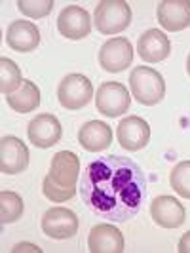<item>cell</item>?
<instances>
[{
    "label": "cell",
    "instance_id": "cell-1",
    "mask_svg": "<svg viewBox=\"0 0 190 253\" xmlns=\"http://www.w3.org/2000/svg\"><path fill=\"white\" fill-rule=\"evenodd\" d=\"M80 196L97 217L126 223L141 211L147 198V177L131 158L109 154L84 168Z\"/></svg>",
    "mask_w": 190,
    "mask_h": 253
},
{
    "label": "cell",
    "instance_id": "cell-2",
    "mask_svg": "<svg viewBox=\"0 0 190 253\" xmlns=\"http://www.w3.org/2000/svg\"><path fill=\"white\" fill-rule=\"evenodd\" d=\"M131 95L145 107H154L165 97V80L151 67H135L129 73Z\"/></svg>",
    "mask_w": 190,
    "mask_h": 253
},
{
    "label": "cell",
    "instance_id": "cell-3",
    "mask_svg": "<svg viewBox=\"0 0 190 253\" xmlns=\"http://www.w3.org/2000/svg\"><path fill=\"white\" fill-rule=\"evenodd\" d=\"M131 8L124 0H101L95 6L93 21L101 35H118L131 25Z\"/></svg>",
    "mask_w": 190,
    "mask_h": 253
},
{
    "label": "cell",
    "instance_id": "cell-4",
    "mask_svg": "<svg viewBox=\"0 0 190 253\" xmlns=\"http://www.w3.org/2000/svg\"><path fill=\"white\" fill-rule=\"evenodd\" d=\"M93 97V86L88 76L84 75H67L59 82L57 99L67 111H80L84 109Z\"/></svg>",
    "mask_w": 190,
    "mask_h": 253
},
{
    "label": "cell",
    "instance_id": "cell-5",
    "mask_svg": "<svg viewBox=\"0 0 190 253\" xmlns=\"http://www.w3.org/2000/svg\"><path fill=\"white\" fill-rule=\"evenodd\" d=\"M131 97L124 84L120 82H103L95 93V107L107 118H116L129 111Z\"/></svg>",
    "mask_w": 190,
    "mask_h": 253
},
{
    "label": "cell",
    "instance_id": "cell-6",
    "mask_svg": "<svg viewBox=\"0 0 190 253\" xmlns=\"http://www.w3.org/2000/svg\"><path fill=\"white\" fill-rule=\"evenodd\" d=\"M133 61V46L126 37L107 40L99 50V65L107 73H122Z\"/></svg>",
    "mask_w": 190,
    "mask_h": 253
},
{
    "label": "cell",
    "instance_id": "cell-7",
    "mask_svg": "<svg viewBox=\"0 0 190 253\" xmlns=\"http://www.w3.org/2000/svg\"><path fill=\"white\" fill-rule=\"evenodd\" d=\"M116 139L126 151H141L151 141V126L141 116H127L116 127Z\"/></svg>",
    "mask_w": 190,
    "mask_h": 253
},
{
    "label": "cell",
    "instance_id": "cell-8",
    "mask_svg": "<svg viewBox=\"0 0 190 253\" xmlns=\"http://www.w3.org/2000/svg\"><path fill=\"white\" fill-rule=\"evenodd\" d=\"M42 230L53 240H67L78 232V217L67 208H51L42 217Z\"/></svg>",
    "mask_w": 190,
    "mask_h": 253
},
{
    "label": "cell",
    "instance_id": "cell-9",
    "mask_svg": "<svg viewBox=\"0 0 190 253\" xmlns=\"http://www.w3.org/2000/svg\"><path fill=\"white\" fill-rule=\"evenodd\" d=\"M27 135L29 141L38 147V149H50L53 145H57L63 135V127L61 122L57 120V116L53 114H38L37 118H33L27 127Z\"/></svg>",
    "mask_w": 190,
    "mask_h": 253
},
{
    "label": "cell",
    "instance_id": "cell-10",
    "mask_svg": "<svg viewBox=\"0 0 190 253\" xmlns=\"http://www.w3.org/2000/svg\"><path fill=\"white\" fill-rule=\"evenodd\" d=\"M57 31L69 40H82L91 33V17L82 6H67L57 17Z\"/></svg>",
    "mask_w": 190,
    "mask_h": 253
},
{
    "label": "cell",
    "instance_id": "cell-11",
    "mask_svg": "<svg viewBox=\"0 0 190 253\" xmlns=\"http://www.w3.org/2000/svg\"><path fill=\"white\" fill-rule=\"evenodd\" d=\"M29 166V149L21 139L6 135L0 141V169L6 175H15L27 169Z\"/></svg>",
    "mask_w": 190,
    "mask_h": 253
},
{
    "label": "cell",
    "instance_id": "cell-12",
    "mask_svg": "<svg viewBox=\"0 0 190 253\" xmlns=\"http://www.w3.org/2000/svg\"><path fill=\"white\" fill-rule=\"evenodd\" d=\"M151 217L152 221L162 228H179L185 219H187V211L185 206L179 202L173 196H156L151 204Z\"/></svg>",
    "mask_w": 190,
    "mask_h": 253
},
{
    "label": "cell",
    "instance_id": "cell-13",
    "mask_svg": "<svg viewBox=\"0 0 190 253\" xmlns=\"http://www.w3.org/2000/svg\"><path fill=\"white\" fill-rule=\"evenodd\" d=\"M156 15L165 31H185L190 27V0H164L158 4Z\"/></svg>",
    "mask_w": 190,
    "mask_h": 253
},
{
    "label": "cell",
    "instance_id": "cell-14",
    "mask_svg": "<svg viewBox=\"0 0 190 253\" xmlns=\"http://www.w3.org/2000/svg\"><path fill=\"white\" fill-rule=\"evenodd\" d=\"M171 51V42L160 29L145 31L137 40V53L147 63H160Z\"/></svg>",
    "mask_w": 190,
    "mask_h": 253
},
{
    "label": "cell",
    "instance_id": "cell-15",
    "mask_svg": "<svg viewBox=\"0 0 190 253\" xmlns=\"http://www.w3.org/2000/svg\"><path fill=\"white\" fill-rule=\"evenodd\" d=\"M88 250L91 253H122L124 252V236L111 223L95 225L89 230Z\"/></svg>",
    "mask_w": 190,
    "mask_h": 253
},
{
    "label": "cell",
    "instance_id": "cell-16",
    "mask_svg": "<svg viewBox=\"0 0 190 253\" xmlns=\"http://www.w3.org/2000/svg\"><path fill=\"white\" fill-rule=\"evenodd\" d=\"M6 42L13 51H33L40 44V31L31 21H12L6 31Z\"/></svg>",
    "mask_w": 190,
    "mask_h": 253
},
{
    "label": "cell",
    "instance_id": "cell-17",
    "mask_svg": "<svg viewBox=\"0 0 190 253\" xmlns=\"http://www.w3.org/2000/svg\"><path fill=\"white\" fill-rule=\"evenodd\" d=\"M57 185L61 187H76V181L80 175V160L75 152L71 151H59L50 166V173H48Z\"/></svg>",
    "mask_w": 190,
    "mask_h": 253
},
{
    "label": "cell",
    "instance_id": "cell-18",
    "mask_svg": "<svg viewBox=\"0 0 190 253\" xmlns=\"http://www.w3.org/2000/svg\"><path fill=\"white\" fill-rule=\"evenodd\" d=\"M78 143L89 152H101L113 143V129L99 120H89L78 129Z\"/></svg>",
    "mask_w": 190,
    "mask_h": 253
},
{
    "label": "cell",
    "instance_id": "cell-19",
    "mask_svg": "<svg viewBox=\"0 0 190 253\" xmlns=\"http://www.w3.org/2000/svg\"><path fill=\"white\" fill-rule=\"evenodd\" d=\"M6 101L10 105V109H13L15 113H33L40 105V89L35 82L23 80L19 91H15L12 95H6Z\"/></svg>",
    "mask_w": 190,
    "mask_h": 253
},
{
    "label": "cell",
    "instance_id": "cell-20",
    "mask_svg": "<svg viewBox=\"0 0 190 253\" xmlns=\"http://www.w3.org/2000/svg\"><path fill=\"white\" fill-rule=\"evenodd\" d=\"M23 211H25V204L17 192H12V190L0 192V223L2 225L15 223L17 219H21Z\"/></svg>",
    "mask_w": 190,
    "mask_h": 253
},
{
    "label": "cell",
    "instance_id": "cell-21",
    "mask_svg": "<svg viewBox=\"0 0 190 253\" xmlns=\"http://www.w3.org/2000/svg\"><path fill=\"white\" fill-rule=\"evenodd\" d=\"M23 76L19 67L13 63L12 59L2 57L0 59V89L4 95H12L17 88H21Z\"/></svg>",
    "mask_w": 190,
    "mask_h": 253
},
{
    "label": "cell",
    "instance_id": "cell-22",
    "mask_svg": "<svg viewBox=\"0 0 190 253\" xmlns=\"http://www.w3.org/2000/svg\"><path fill=\"white\" fill-rule=\"evenodd\" d=\"M169 183L179 196L190 200V160H183L171 169Z\"/></svg>",
    "mask_w": 190,
    "mask_h": 253
},
{
    "label": "cell",
    "instance_id": "cell-23",
    "mask_svg": "<svg viewBox=\"0 0 190 253\" xmlns=\"http://www.w3.org/2000/svg\"><path fill=\"white\" fill-rule=\"evenodd\" d=\"M42 192H44V196L51 200V202H67V200H71L73 196L76 194V187H61V185H57L50 175H46L44 179V183H42Z\"/></svg>",
    "mask_w": 190,
    "mask_h": 253
},
{
    "label": "cell",
    "instance_id": "cell-24",
    "mask_svg": "<svg viewBox=\"0 0 190 253\" xmlns=\"http://www.w3.org/2000/svg\"><path fill=\"white\" fill-rule=\"evenodd\" d=\"M17 10L27 17H46L53 10V0H19Z\"/></svg>",
    "mask_w": 190,
    "mask_h": 253
},
{
    "label": "cell",
    "instance_id": "cell-25",
    "mask_svg": "<svg viewBox=\"0 0 190 253\" xmlns=\"http://www.w3.org/2000/svg\"><path fill=\"white\" fill-rule=\"evenodd\" d=\"M177 252L179 253H190V230H189V232H185V234L181 236L179 246H177Z\"/></svg>",
    "mask_w": 190,
    "mask_h": 253
},
{
    "label": "cell",
    "instance_id": "cell-26",
    "mask_svg": "<svg viewBox=\"0 0 190 253\" xmlns=\"http://www.w3.org/2000/svg\"><path fill=\"white\" fill-rule=\"evenodd\" d=\"M25 248H31L33 252H38V253H40V248H37V246H27V244H19V246H15L12 252H23Z\"/></svg>",
    "mask_w": 190,
    "mask_h": 253
},
{
    "label": "cell",
    "instance_id": "cell-27",
    "mask_svg": "<svg viewBox=\"0 0 190 253\" xmlns=\"http://www.w3.org/2000/svg\"><path fill=\"white\" fill-rule=\"evenodd\" d=\"M187 73H189V76H190V53H189V57H187Z\"/></svg>",
    "mask_w": 190,
    "mask_h": 253
}]
</instances>
